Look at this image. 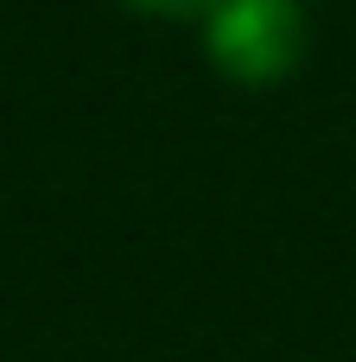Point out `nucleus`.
Listing matches in <instances>:
<instances>
[{
    "label": "nucleus",
    "mask_w": 356,
    "mask_h": 362,
    "mask_svg": "<svg viewBox=\"0 0 356 362\" xmlns=\"http://www.w3.org/2000/svg\"><path fill=\"white\" fill-rule=\"evenodd\" d=\"M121 6H134V13H153V19H210L223 0H121Z\"/></svg>",
    "instance_id": "2"
},
{
    "label": "nucleus",
    "mask_w": 356,
    "mask_h": 362,
    "mask_svg": "<svg viewBox=\"0 0 356 362\" xmlns=\"http://www.w3.org/2000/svg\"><path fill=\"white\" fill-rule=\"evenodd\" d=\"M306 6L299 0H223L204 19V51L236 83H280L306 57Z\"/></svg>",
    "instance_id": "1"
}]
</instances>
